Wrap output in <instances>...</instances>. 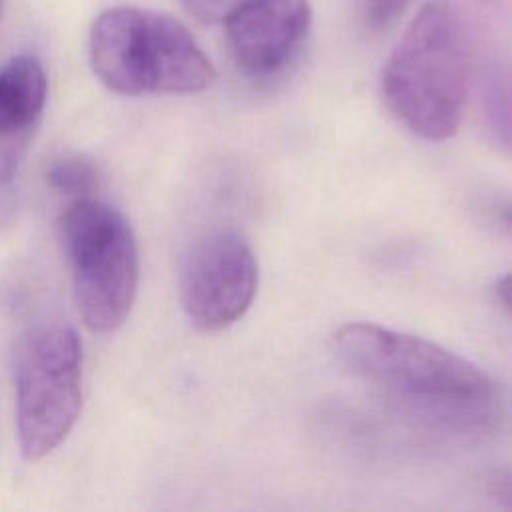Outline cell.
<instances>
[{
    "label": "cell",
    "mask_w": 512,
    "mask_h": 512,
    "mask_svg": "<svg viewBox=\"0 0 512 512\" xmlns=\"http://www.w3.org/2000/svg\"><path fill=\"white\" fill-rule=\"evenodd\" d=\"M330 346L348 372L434 426L474 432L498 420V382L428 338L372 322H348L336 328Z\"/></svg>",
    "instance_id": "1"
},
{
    "label": "cell",
    "mask_w": 512,
    "mask_h": 512,
    "mask_svg": "<svg viewBox=\"0 0 512 512\" xmlns=\"http://www.w3.org/2000/svg\"><path fill=\"white\" fill-rule=\"evenodd\" d=\"M380 86L388 110L418 138L442 142L458 132L470 90V44L450 0H430L416 12L384 62Z\"/></svg>",
    "instance_id": "2"
},
{
    "label": "cell",
    "mask_w": 512,
    "mask_h": 512,
    "mask_svg": "<svg viewBox=\"0 0 512 512\" xmlns=\"http://www.w3.org/2000/svg\"><path fill=\"white\" fill-rule=\"evenodd\" d=\"M90 64L100 82L118 94H194L206 90L214 66L192 32L176 18L116 6L90 28Z\"/></svg>",
    "instance_id": "3"
},
{
    "label": "cell",
    "mask_w": 512,
    "mask_h": 512,
    "mask_svg": "<svg viewBox=\"0 0 512 512\" xmlns=\"http://www.w3.org/2000/svg\"><path fill=\"white\" fill-rule=\"evenodd\" d=\"M78 314L88 330L114 332L128 318L138 290V246L126 216L92 198L72 200L60 220Z\"/></svg>",
    "instance_id": "4"
},
{
    "label": "cell",
    "mask_w": 512,
    "mask_h": 512,
    "mask_svg": "<svg viewBox=\"0 0 512 512\" xmlns=\"http://www.w3.org/2000/svg\"><path fill=\"white\" fill-rule=\"evenodd\" d=\"M16 432L24 458L40 460L62 444L82 408V344L74 328L46 324L16 360Z\"/></svg>",
    "instance_id": "5"
},
{
    "label": "cell",
    "mask_w": 512,
    "mask_h": 512,
    "mask_svg": "<svg viewBox=\"0 0 512 512\" xmlns=\"http://www.w3.org/2000/svg\"><path fill=\"white\" fill-rule=\"evenodd\" d=\"M260 286V264L250 240L232 228L202 234L180 268V304L202 332L232 326L252 306Z\"/></svg>",
    "instance_id": "6"
},
{
    "label": "cell",
    "mask_w": 512,
    "mask_h": 512,
    "mask_svg": "<svg viewBox=\"0 0 512 512\" xmlns=\"http://www.w3.org/2000/svg\"><path fill=\"white\" fill-rule=\"evenodd\" d=\"M222 22L238 70L262 82L294 64L310 36L312 8L308 0H240Z\"/></svg>",
    "instance_id": "7"
},
{
    "label": "cell",
    "mask_w": 512,
    "mask_h": 512,
    "mask_svg": "<svg viewBox=\"0 0 512 512\" xmlns=\"http://www.w3.org/2000/svg\"><path fill=\"white\" fill-rule=\"evenodd\" d=\"M46 72L36 56L20 54L0 68V136L26 132L46 104Z\"/></svg>",
    "instance_id": "8"
},
{
    "label": "cell",
    "mask_w": 512,
    "mask_h": 512,
    "mask_svg": "<svg viewBox=\"0 0 512 512\" xmlns=\"http://www.w3.org/2000/svg\"><path fill=\"white\" fill-rule=\"evenodd\" d=\"M482 106L486 126L506 148H512V68L494 66L484 80Z\"/></svg>",
    "instance_id": "9"
},
{
    "label": "cell",
    "mask_w": 512,
    "mask_h": 512,
    "mask_svg": "<svg viewBox=\"0 0 512 512\" xmlns=\"http://www.w3.org/2000/svg\"><path fill=\"white\" fill-rule=\"evenodd\" d=\"M46 180L54 192L70 198L72 202L92 198L100 184V172L96 164L84 156H66L48 168Z\"/></svg>",
    "instance_id": "10"
},
{
    "label": "cell",
    "mask_w": 512,
    "mask_h": 512,
    "mask_svg": "<svg viewBox=\"0 0 512 512\" xmlns=\"http://www.w3.org/2000/svg\"><path fill=\"white\" fill-rule=\"evenodd\" d=\"M410 4V0H366L364 20L374 32L388 28Z\"/></svg>",
    "instance_id": "11"
},
{
    "label": "cell",
    "mask_w": 512,
    "mask_h": 512,
    "mask_svg": "<svg viewBox=\"0 0 512 512\" xmlns=\"http://www.w3.org/2000/svg\"><path fill=\"white\" fill-rule=\"evenodd\" d=\"M484 488L488 498L504 508L512 510V466H498L486 474Z\"/></svg>",
    "instance_id": "12"
},
{
    "label": "cell",
    "mask_w": 512,
    "mask_h": 512,
    "mask_svg": "<svg viewBox=\"0 0 512 512\" xmlns=\"http://www.w3.org/2000/svg\"><path fill=\"white\" fill-rule=\"evenodd\" d=\"M240 0H182V6L200 22L222 20L224 14Z\"/></svg>",
    "instance_id": "13"
},
{
    "label": "cell",
    "mask_w": 512,
    "mask_h": 512,
    "mask_svg": "<svg viewBox=\"0 0 512 512\" xmlns=\"http://www.w3.org/2000/svg\"><path fill=\"white\" fill-rule=\"evenodd\" d=\"M494 292H496V298L500 300V304L512 312V272L504 274L496 280Z\"/></svg>",
    "instance_id": "14"
},
{
    "label": "cell",
    "mask_w": 512,
    "mask_h": 512,
    "mask_svg": "<svg viewBox=\"0 0 512 512\" xmlns=\"http://www.w3.org/2000/svg\"><path fill=\"white\" fill-rule=\"evenodd\" d=\"M498 218L512 230V202L498 208Z\"/></svg>",
    "instance_id": "15"
},
{
    "label": "cell",
    "mask_w": 512,
    "mask_h": 512,
    "mask_svg": "<svg viewBox=\"0 0 512 512\" xmlns=\"http://www.w3.org/2000/svg\"><path fill=\"white\" fill-rule=\"evenodd\" d=\"M2 10H4V0H0V20H2Z\"/></svg>",
    "instance_id": "16"
}]
</instances>
